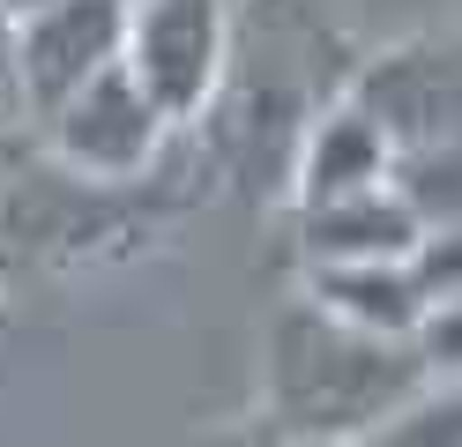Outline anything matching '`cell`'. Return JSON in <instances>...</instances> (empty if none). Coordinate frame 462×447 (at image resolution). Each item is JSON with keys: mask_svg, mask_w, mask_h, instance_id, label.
<instances>
[{"mask_svg": "<svg viewBox=\"0 0 462 447\" xmlns=\"http://www.w3.org/2000/svg\"><path fill=\"white\" fill-rule=\"evenodd\" d=\"M358 447H462V373L432 380L411 410L388 417V425L373 440H358Z\"/></svg>", "mask_w": 462, "mask_h": 447, "instance_id": "cell-10", "label": "cell"}, {"mask_svg": "<svg viewBox=\"0 0 462 447\" xmlns=\"http://www.w3.org/2000/svg\"><path fill=\"white\" fill-rule=\"evenodd\" d=\"M395 179V142L381 135V119L365 105L336 98L306 119L299 135V157H291V209H321L343 194H365V187H388Z\"/></svg>", "mask_w": 462, "mask_h": 447, "instance_id": "cell-7", "label": "cell"}, {"mask_svg": "<svg viewBox=\"0 0 462 447\" xmlns=\"http://www.w3.org/2000/svg\"><path fill=\"white\" fill-rule=\"evenodd\" d=\"M127 8L134 0H52L15 23V68H23V112L45 127L75 89H90L105 68L127 60Z\"/></svg>", "mask_w": 462, "mask_h": 447, "instance_id": "cell-5", "label": "cell"}, {"mask_svg": "<svg viewBox=\"0 0 462 447\" xmlns=\"http://www.w3.org/2000/svg\"><path fill=\"white\" fill-rule=\"evenodd\" d=\"M395 187H402V201L425 217V231H455V224H462V142L395 157Z\"/></svg>", "mask_w": 462, "mask_h": 447, "instance_id": "cell-9", "label": "cell"}, {"mask_svg": "<svg viewBox=\"0 0 462 447\" xmlns=\"http://www.w3.org/2000/svg\"><path fill=\"white\" fill-rule=\"evenodd\" d=\"M15 119L31 112H23V68H15V15L0 8V127H15Z\"/></svg>", "mask_w": 462, "mask_h": 447, "instance_id": "cell-11", "label": "cell"}, {"mask_svg": "<svg viewBox=\"0 0 462 447\" xmlns=\"http://www.w3.org/2000/svg\"><path fill=\"white\" fill-rule=\"evenodd\" d=\"M209 447H283V440H269V433H254V425H246V433H217Z\"/></svg>", "mask_w": 462, "mask_h": 447, "instance_id": "cell-12", "label": "cell"}, {"mask_svg": "<svg viewBox=\"0 0 462 447\" xmlns=\"http://www.w3.org/2000/svg\"><path fill=\"white\" fill-rule=\"evenodd\" d=\"M432 373L425 343H388L365 328L321 313L313 298H283L262 328V403H254V433L283 447H358L402 417Z\"/></svg>", "mask_w": 462, "mask_h": 447, "instance_id": "cell-1", "label": "cell"}, {"mask_svg": "<svg viewBox=\"0 0 462 447\" xmlns=\"http://www.w3.org/2000/svg\"><path fill=\"white\" fill-rule=\"evenodd\" d=\"M231 8L239 0H134L127 68L171 127H194L231 75Z\"/></svg>", "mask_w": 462, "mask_h": 447, "instance_id": "cell-4", "label": "cell"}, {"mask_svg": "<svg viewBox=\"0 0 462 447\" xmlns=\"http://www.w3.org/2000/svg\"><path fill=\"white\" fill-rule=\"evenodd\" d=\"M38 135L52 149V164L97 179V187H150L164 142L180 135V127L157 112V98L134 82V68L120 60V68H105L90 89H75Z\"/></svg>", "mask_w": 462, "mask_h": 447, "instance_id": "cell-3", "label": "cell"}, {"mask_svg": "<svg viewBox=\"0 0 462 447\" xmlns=\"http://www.w3.org/2000/svg\"><path fill=\"white\" fill-rule=\"evenodd\" d=\"M343 98L381 119L395 157L462 142V30H448V38L418 30V38H395L381 52H365L343 75Z\"/></svg>", "mask_w": 462, "mask_h": 447, "instance_id": "cell-2", "label": "cell"}, {"mask_svg": "<svg viewBox=\"0 0 462 447\" xmlns=\"http://www.w3.org/2000/svg\"><path fill=\"white\" fill-rule=\"evenodd\" d=\"M291 238H299V268H358V261H411L425 247V217L402 187H365L321 209H291Z\"/></svg>", "mask_w": 462, "mask_h": 447, "instance_id": "cell-6", "label": "cell"}, {"mask_svg": "<svg viewBox=\"0 0 462 447\" xmlns=\"http://www.w3.org/2000/svg\"><path fill=\"white\" fill-rule=\"evenodd\" d=\"M0 8H8V15L23 23V15H38V8H52V0H0Z\"/></svg>", "mask_w": 462, "mask_h": 447, "instance_id": "cell-13", "label": "cell"}, {"mask_svg": "<svg viewBox=\"0 0 462 447\" xmlns=\"http://www.w3.org/2000/svg\"><path fill=\"white\" fill-rule=\"evenodd\" d=\"M299 291L313 298L321 313L365 328V336H388V343H418L425 321H432V298L418 284L411 261H358V268H299Z\"/></svg>", "mask_w": 462, "mask_h": 447, "instance_id": "cell-8", "label": "cell"}]
</instances>
